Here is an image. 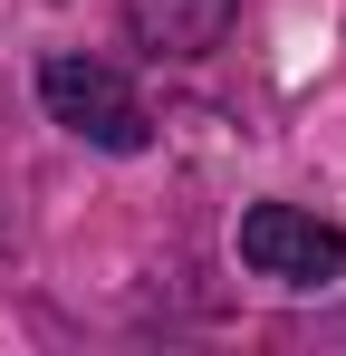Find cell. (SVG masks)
Segmentation results:
<instances>
[{
  "instance_id": "obj_1",
  "label": "cell",
  "mask_w": 346,
  "mask_h": 356,
  "mask_svg": "<svg viewBox=\"0 0 346 356\" xmlns=\"http://www.w3.org/2000/svg\"><path fill=\"white\" fill-rule=\"evenodd\" d=\"M39 106H49V125H67V135L97 145V154H145V145H154L145 97H135L106 58H49L39 67Z\"/></svg>"
},
{
  "instance_id": "obj_2",
  "label": "cell",
  "mask_w": 346,
  "mask_h": 356,
  "mask_svg": "<svg viewBox=\"0 0 346 356\" xmlns=\"http://www.w3.org/2000/svg\"><path fill=\"white\" fill-rule=\"evenodd\" d=\"M240 260L279 289H327V280H346V232L298 212V202H250L240 212Z\"/></svg>"
},
{
  "instance_id": "obj_3",
  "label": "cell",
  "mask_w": 346,
  "mask_h": 356,
  "mask_svg": "<svg viewBox=\"0 0 346 356\" xmlns=\"http://www.w3.org/2000/svg\"><path fill=\"white\" fill-rule=\"evenodd\" d=\"M125 29L154 58H212L231 39V0H125Z\"/></svg>"
}]
</instances>
